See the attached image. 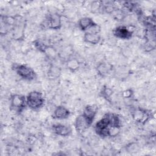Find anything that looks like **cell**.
Wrapping results in <instances>:
<instances>
[{"label":"cell","mask_w":156,"mask_h":156,"mask_svg":"<svg viewBox=\"0 0 156 156\" xmlns=\"http://www.w3.org/2000/svg\"><path fill=\"white\" fill-rule=\"evenodd\" d=\"M12 68L20 77L24 80L30 81L34 80L37 77L36 73L33 68L27 65L14 63Z\"/></svg>","instance_id":"6da1fadb"},{"label":"cell","mask_w":156,"mask_h":156,"mask_svg":"<svg viewBox=\"0 0 156 156\" xmlns=\"http://www.w3.org/2000/svg\"><path fill=\"white\" fill-rule=\"evenodd\" d=\"M44 104V98L43 94L38 91H32L26 96L27 106L33 110H37L41 108Z\"/></svg>","instance_id":"7a4b0ae2"},{"label":"cell","mask_w":156,"mask_h":156,"mask_svg":"<svg viewBox=\"0 0 156 156\" xmlns=\"http://www.w3.org/2000/svg\"><path fill=\"white\" fill-rule=\"evenodd\" d=\"M41 25L44 26L43 28L58 30L62 27V16L57 13H51L47 15Z\"/></svg>","instance_id":"3957f363"},{"label":"cell","mask_w":156,"mask_h":156,"mask_svg":"<svg viewBox=\"0 0 156 156\" xmlns=\"http://www.w3.org/2000/svg\"><path fill=\"white\" fill-rule=\"evenodd\" d=\"M111 126L107 113L95 124L94 130L98 135L101 137H108Z\"/></svg>","instance_id":"277c9868"},{"label":"cell","mask_w":156,"mask_h":156,"mask_svg":"<svg viewBox=\"0 0 156 156\" xmlns=\"http://www.w3.org/2000/svg\"><path fill=\"white\" fill-rule=\"evenodd\" d=\"M10 107L15 112L20 113L27 106L26 96L20 94H13L10 98Z\"/></svg>","instance_id":"5b68a950"},{"label":"cell","mask_w":156,"mask_h":156,"mask_svg":"<svg viewBox=\"0 0 156 156\" xmlns=\"http://www.w3.org/2000/svg\"><path fill=\"white\" fill-rule=\"evenodd\" d=\"M151 116V112L140 107L135 108L132 112L133 119L136 122L141 124H144L150 119Z\"/></svg>","instance_id":"8992f818"},{"label":"cell","mask_w":156,"mask_h":156,"mask_svg":"<svg viewBox=\"0 0 156 156\" xmlns=\"http://www.w3.org/2000/svg\"><path fill=\"white\" fill-rule=\"evenodd\" d=\"M133 29L126 26H118L113 30V35L119 39L129 40L132 37Z\"/></svg>","instance_id":"52a82bcc"},{"label":"cell","mask_w":156,"mask_h":156,"mask_svg":"<svg viewBox=\"0 0 156 156\" xmlns=\"http://www.w3.org/2000/svg\"><path fill=\"white\" fill-rule=\"evenodd\" d=\"M91 126L82 114L77 116L75 119L74 127L77 133H82L85 132Z\"/></svg>","instance_id":"ba28073f"},{"label":"cell","mask_w":156,"mask_h":156,"mask_svg":"<svg viewBox=\"0 0 156 156\" xmlns=\"http://www.w3.org/2000/svg\"><path fill=\"white\" fill-rule=\"evenodd\" d=\"M52 129L54 133L61 136H69L72 131L70 126L60 123L54 124L52 125Z\"/></svg>","instance_id":"9c48e42d"},{"label":"cell","mask_w":156,"mask_h":156,"mask_svg":"<svg viewBox=\"0 0 156 156\" xmlns=\"http://www.w3.org/2000/svg\"><path fill=\"white\" fill-rule=\"evenodd\" d=\"M98 107L95 105H88L83 109L82 115L91 125L98 112Z\"/></svg>","instance_id":"30bf717a"},{"label":"cell","mask_w":156,"mask_h":156,"mask_svg":"<svg viewBox=\"0 0 156 156\" xmlns=\"http://www.w3.org/2000/svg\"><path fill=\"white\" fill-rule=\"evenodd\" d=\"M70 115L69 110L63 105H58L54 110V116L57 119H67Z\"/></svg>","instance_id":"8fae6325"},{"label":"cell","mask_w":156,"mask_h":156,"mask_svg":"<svg viewBox=\"0 0 156 156\" xmlns=\"http://www.w3.org/2000/svg\"><path fill=\"white\" fill-rule=\"evenodd\" d=\"M83 40L88 43L96 45L100 43L101 37L100 34H93L88 32H85L83 35Z\"/></svg>","instance_id":"7c38bea8"},{"label":"cell","mask_w":156,"mask_h":156,"mask_svg":"<svg viewBox=\"0 0 156 156\" xmlns=\"http://www.w3.org/2000/svg\"><path fill=\"white\" fill-rule=\"evenodd\" d=\"M95 23H96L91 18L85 16V17L81 18L79 20L78 26L81 30L86 32L89 28H90Z\"/></svg>","instance_id":"4fadbf2b"},{"label":"cell","mask_w":156,"mask_h":156,"mask_svg":"<svg viewBox=\"0 0 156 156\" xmlns=\"http://www.w3.org/2000/svg\"><path fill=\"white\" fill-rule=\"evenodd\" d=\"M66 66L68 69L71 72L77 71L80 68V62L79 60L74 57L69 58L66 62Z\"/></svg>","instance_id":"5bb4252c"},{"label":"cell","mask_w":156,"mask_h":156,"mask_svg":"<svg viewBox=\"0 0 156 156\" xmlns=\"http://www.w3.org/2000/svg\"><path fill=\"white\" fill-rule=\"evenodd\" d=\"M34 45L35 47V48L38 50L40 52L42 53H44L47 48L49 45H48L46 43H45L43 41L40 40V39H37L34 41Z\"/></svg>","instance_id":"9a60e30c"},{"label":"cell","mask_w":156,"mask_h":156,"mask_svg":"<svg viewBox=\"0 0 156 156\" xmlns=\"http://www.w3.org/2000/svg\"><path fill=\"white\" fill-rule=\"evenodd\" d=\"M101 94L102 96L104 98H105L107 101H110V98H111V96L113 94V91L111 88L107 87H104V88H102L101 91Z\"/></svg>","instance_id":"2e32d148"},{"label":"cell","mask_w":156,"mask_h":156,"mask_svg":"<svg viewBox=\"0 0 156 156\" xmlns=\"http://www.w3.org/2000/svg\"><path fill=\"white\" fill-rule=\"evenodd\" d=\"M97 70H98L99 74L103 76L107 74L108 73V71L110 70V68H108V65L106 63H100L98 66Z\"/></svg>","instance_id":"e0dca14e"},{"label":"cell","mask_w":156,"mask_h":156,"mask_svg":"<svg viewBox=\"0 0 156 156\" xmlns=\"http://www.w3.org/2000/svg\"><path fill=\"white\" fill-rule=\"evenodd\" d=\"M101 29V26L99 24H98L97 23H95L90 28H89L86 32H88L93 33V34H100Z\"/></svg>","instance_id":"ac0fdd59"},{"label":"cell","mask_w":156,"mask_h":156,"mask_svg":"<svg viewBox=\"0 0 156 156\" xmlns=\"http://www.w3.org/2000/svg\"><path fill=\"white\" fill-rule=\"evenodd\" d=\"M59 73H60V72H59L58 68L52 66L49 70L48 74L49 76H52V77L53 78V77H57L58 76Z\"/></svg>","instance_id":"d6986e66"},{"label":"cell","mask_w":156,"mask_h":156,"mask_svg":"<svg viewBox=\"0 0 156 156\" xmlns=\"http://www.w3.org/2000/svg\"><path fill=\"white\" fill-rule=\"evenodd\" d=\"M133 94V91L132 89H127L125 91H124L122 93V95L125 98H130Z\"/></svg>","instance_id":"ffe728a7"}]
</instances>
